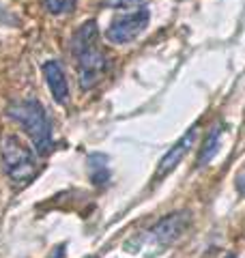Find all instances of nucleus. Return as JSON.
<instances>
[{
	"label": "nucleus",
	"mask_w": 245,
	"mask_h": 258,
	"mask_svg": "<svg viewBox=\"0 0 245 258\" xmlns=\"http://www.w3.org/2000/svg\"><path fill=\"white\" fill-rule=\"evenodd\" d=\"M149 20H151V13L149 9H136L132 13H125V15H118L110 22L108 30H105V37H108L110 43H129L134 39L144 32V28L149 26Z\"/></svg>",
	"instance_id": "obj_4"
},
{
	"label": "nucleus",
	"mask_w": 245,
	"mask_h": 258,
	"mask_svg": "<svg viewBox=\"0 0 245 258\" xmlns=\"http://www.w3.org/2000/svg\"><path fill=\"white\" fill-rule=\"evenodd\" d=\"M0 159H3L5 174L15 185H26L39 174L37 153L13 134L5 136L0 142Z\"/></svg>",
	"instance_id": "obj_3"
},
{
	"label": "nucleus",
	"mask_w": 245,
	"mask_h": 258,
	"mask_svg": "<svg viewBox=\"0 0 245 258\" xmlns=\"http://www.w3.org/2000/svg\"><path fill=\"white\" fill-rule=\"evenodd\" d=\"M219 140H222V127H213L211 134L202 142V149L198 155V166H207L209 161L215 157V153L219 151Z\"/></svg>",
	"instance_id": "obj_8"
},
{
	"label": "nucleus",
	"mask_w": 245,
	"mask_h": 258,
	"mask_svg": "<svg viewBox=\"0 0 245 258\" xmlns=\"http://www.w3.org/2000/svg\"><path fill=\"white\" fill-rule=\"evenodd\" d=\"M88 258H97V256H88Z\"/></svg>",
	"instance_id": "obj_13"
},
{
	"label": "nucleus",
	"mask_w": 245,
	"mask_h": 258,
	"mask_svg": "<svg viewBox=\"0 0 245 258\" xmlns=\"http://www.w3.org/2000/svg\"><path fill=\"white\" fill-rule=\"evenodd\" d=\"M196 136H198V127L187 129V134H183L181 138H178V140L172 144V147L168 149V153L161 157L159 166H157V172H155V179H163V176L170 174V172H172L178 164H181L183 157H185L187 153H190V149L194 147Z\"/></svg>",
	"instance_id": "obj_6"
},
{
	"label": "nucleus",
	"mask_w": 245,
	"mask_h": 258,
	"mask_svg": "<svg viewBox=\"0 0 245 258\" xmlns=\"http://www.w3.org/2000/svg\"><path fill=\"white\" fill-rule=\"evenodd\" d=\"M7 116L24 127L39 155H47L52 151V125L45 114V108L37 99H22L9 103Z\"/></svg>",
	"instance_id": "obj_2"
},
{
	"label": "nucleus",
	"mask_w": 245,
	"mask_h": 258,
	"mask_svg": "<svg viewBox=\"0 0 245 258\" xmlns=\"http://www.w3.org/2000/svg\"><path fill=\"white\" fill-rule=\"evenodd\" d=\"M78 0H43V7L47 9V13L52 15H65V13H71L76 9Z\"/></svg>",
	"instance_id": "obj_10"
},
{
	"label": "nucleus",
	"mask_w": 245,
	"mask_h": 258,
	"mask_svg": "<svg viewBox=\"0 0 245 258\" xmlns=\"http://www.w3.org/2000/svg\"><path fill=\"white\" fill-rule=\"evenodd\" d=\"M187 226H190V213H183V211L172 213L153 226L151 237L159 245H172L176 239H181V235L187 230Z\"/></svg>",
	"instance_id": "obj_5"
},
{
	"label": "nucleus",
	"mask_w": 245,
	"mask_h": 258,
	"mask_svg": "<svg viewBox=\"0 0 245 258\" xmlns=\"http://www.w3.org/2000/svg\"><path fill=\"white\" fill-rule=\"evenodd\" d=\"M43 76L45 82L50 86V93L56 101L65 106L69 101V84H67V76H65V69L58 60H45L43 62Z\"/></svg>",
	"instance_id": "obj_7"
},
{
	"label": "nucleus",
	"mask_w": 245,
	"mask_h": 258,
	"mask_svg": "<svg viewBox=\"0 0 245 258\" xmlns=\"http://www.w3.org/2000/svg\"><path fill=\"white\" fill-rule=\"evenodd\" d=\"M71 54L78 64V80L80 86L88 91L99 84L105 69H108V56L99 47V30L97 22L88 20L76 30L71 41Z\"/></svg>",
	"instance_id": "obj_1"
},
{
	"label": "nucleus",
	"mask_w": 245,
	"mask_h": 258,
	"mask_svg": "<svg viewBox=\"0 0 245 258\" xmlns=\"http://www.w3.org/2000/svg\"><path fill=\"white\" fill-rule=\"evenodd\" d=\"M234 187H236V191H239L241 196H245V166L234 176Z\"/></svg>",
	"instance_id": "obj_12"
},
{
	"label": "nucleus",
	"mask_w": 245,
	"mask_h": 258,
	"mask_svg": "<svg viewBox=\"0 0 245 258\" xmlns=\"http://www.w3.org/2000/svg\"><path fill=\"white\" fill-rule=\"evenodd\" d=\"M101 5L108 9H142L146 0H101Z\"/></svg>",
	"instance_id": "obj_11"
},
{
	"label": "nucleus",
	"mask_w": 245,
	"mask_h": 258,
	"mask_svg": "<svg viewBox=\"0 0 245 258\" xmlns=\"http://www.w3.org/2000/svg\"><path fill=\"white\" fill-rule=\"evenodd\" d=\"M88 161H91V179L95 183H105L108 181L110 172H108V166H105V157L103 155H93Z\"/></svg>",
	"instance_id": "obj_9"
}]
</instances>
